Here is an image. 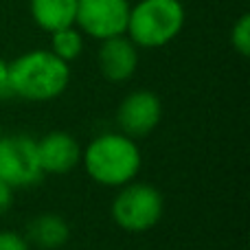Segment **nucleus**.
<instances>
[{
  "mask_svg": "<svg viewBox=\"0 0 250 250\" xmlns=\"http://www.w3.org/2000/svg\"><path fill=\"white\" fill-rule=\"evenodd\" d=\"M82 165L92 182L119 189L136 180L143 154L134 138L121 132H104L82 147Z\"/></svg>",
  "mask_w": 250,
  "mask_h": 250,
  "instance_id": "nucleus-1",
  "label": "nucleus"
},
{
  "mask_svg": "<svg viewBox=\"0 0 250 250\" xmlns=\"http://www.w3.org/2000/svg\"><path fill=\"white\" fill-rule=\"evenodd\" d=\"M9 82L13 97L24 101H53L70 83V64L53 55L48 48H35L9 62Z\"/></svg>",
  "mask_w": 250,
  "mask_h": 250,
  "instance_id": "nucleus-2",
  "label": "nucleus"
},
{
  "mask_svg": "<svg viewBox=\"0 0 250 250\" xmlns=\"http://www.w3.org/2000/svg\"><path fill=\"white\" fill-rule=\"evenodd\" d=\"M185 4L180 0H138L129 9L127 35L138 48H160L185 29Z\"/></svg>",
  "mask_w": 250,
  "mask_h": 250,
  "instance_id": "nucleus-3",
  "label": "nucleus"
},
{
  "mask_svg": "<svg viewBox=\"0 0 250 250\" xmlns=\"http://www.w3.org/2000/svg\"><path fill=\"white\" fill-rule=\"evenodd\" d=\"M165 213V198L149 182H127L119 187L110 204V215L114 224L125 233H145L151 230Z\"/></svg>",
  "mask_w": 250,
  "mask_h": 250,
  "instance_id": "nucleus-4",
  "label": "nucleus"
},
{
  "mask_svg": "<svg viewBox=\"0 0 250 250\" xmlns=\"http://www.w3.org/2000/svg\"><path fill=\"white\" fill-rule=\"evenodd\" d=\"M0 180L16 189H29L44 180L38 158V141L29 134H4L0 138Z\"/></svg>",
  "mask_w": 250,
  "mask_h": 250,
  "instance_id": "nucleus-5",
  "label": "nucleus"
},
{
  "mask_svg": "<svg viewBox=\"0 0 250 250\" xmlns=\"http://www.w3.org/2000/svg\"><path fill=\"white\" fill-rule=\"evenodd\" d=\"M129 9V0H77L75 26L99 42L125 35Z\"/></svg>",
  "mask_w": 250,
  "mask_h": 250,
  "instance_id": "nucleus-6",
  "label": "nucleus"
},
{
  "mask_svg": "<svg viewBox=\"0 0 250 250\" xmlns=\"http://www.w3.org/2000/svg\"><path fill=\"white\" fill-rule=\"evenodd\" d=\"M163 121V101L151 90H134L119 104V132L129 138H145Z\"/></svg>",
  "mask_w": 250,
  "mask_h": 250,
  "instance_id": "nucleus-7",
  "label": "nucleus"
},
{
  "mask_svg": "<svg viewBox=\"0 0 250 250\" xmlns=\"http://www.w3.org/2000/svg\"><path fill=\"white\" fill-rule=\"evenodd\" d=\"M38 158L44 176H64L82 163V145L73 134L53 129L38 141Z\"/></svg>",
  "mask_w": 250,
  "mask_h": 250,
  "instance_id": "nucleus-8",
  "label": "nucleus"
},
{
  "mask_svg": "<svg viewBox=\"0 0 250 250\" xmlns=\"http://www.w3.org/2000/svg\"><path fill=\"white\" fill-rule=\"evenodd\" d=\"M99 70L108 82L123 83L134 77L138 68V46L127 35L104 40L99 46Z\"/></svg>",
  "mask_w": 250,
  "mask_h": 250,
  "instance_id": "nucleus-9",
  "label": "nucleus"
},
{
  "mask_svg": "<svg viewBox=\"0 0 250 250\" xmlns=\"http://www.w3.org/2000/svg\"><path fill=\"white\" fill-rule=\"evenodd\" d=\"M24 239L40 250H60L70 239V226L60 213H42L26 224Z\"/></svg>",
  "mask_w": 250,
  "mask_h": 250,
  "instance_id": "nucleus-10",
  "label": "nucleus"
},
{
  "mask_svg": "<svg viewBox=\"0 0 250 250\" xmlns=\"http://www.w3.org/2000/svg\"><path fill=\"white\" fill-rule=\"evenodd\" d=\"M29 9L33 22L46 33L73 26L77 18V0H31Z\"/></svg>",
  "mask_w": 250,
  "mask_h": 250,
  "instance_id": "nucleus-11",
  "label": "nucleus"
},
{
  "mask_svg": "<svg viewBox=\"0 0 250 250\" xmlns=\"http://www.w3.org/2000/svg\"><path fill=\"white\" fill-rule=\"evenodd\" d=\"M48 51L60 60H64L66 64H70L83 51V33L75 24L55 31V33H51V48Z\"/></svg>",
  "mask_w": 250,
  "mask_h": 250,
  "instance_id": "nucleus-12",
  "label": "nucleus"
},
{
  "mask_svg": "<svg viewBox=\"0 0 250 250\" xmlns=\"http://www.w3.org/2000/svg\"><path fill=\"white\" fill-rule=\"evenodd\" d=\"M230 44H233V48L242 57L250 55V16L248 13H242L239 20L233 24V29H230Z\"/></svg>",
  "mask_w": 250,
  "mask_h": 250,
  "instance_id": "nucleus-13",
  "label": "nucleus"
},
{
  "mask_svg": "<svg viewBox=\"0 0 250 250\" xmlns=\"http://www.w3.org/2000/svg\"><path fill=\"white\" fill-rule=\"evenodd\" d=\"M0 250H31L24 235L16 230H0Z\"/></svg>",
  "mask_w": 250,
  "mask_h": 250,
  "instance_id": "nucleus-14",
  "label": "nucleus"
},
{
  "mask_svg": "<svg viewBox=\"0 0 250 250\" xmlns=\"http://www.w3.org/2000/svg\"><path fill=\"white\" fill-rule=\"evenodd\" d=\"M13 97L11 92V82H9V62L0 57V101Z\"/></svg>",
  "mask_w": 250,
  "mask_h": 250,
  "instance_id": "nucleus-15",
  "label": "nucleus"
},
{
  "mask_svg": "<svg viewBox=\"0 0 250 250\" xmlns=\"http://www.w3.org/2000/svg\"><path fill=\"white\" fill-rule=\"evenodd\" d=\"M11 204H13V189L0 180V217L11 208Z\"/></svg>",
  "mask_w": 250,
  "mask_h": 250,
  "instance_id": "nucleus-16",
  "label": "nucleus"
},
{
  "mask_svg": "<svg viewBox=\"0 0 250 250\" xmlns=\"http://www.w3.org/2000/svg\"><path fill=\"white\" fill-rule=\"evenodd\" d=\"M4 136V132H2V123H0V138H2Z\"/></svg>",
  "mask_w": 250,
  "mask_h": 250,
  "instance_id": "nucleus-17",
  "label": "nucleus"
}]
</instances>
